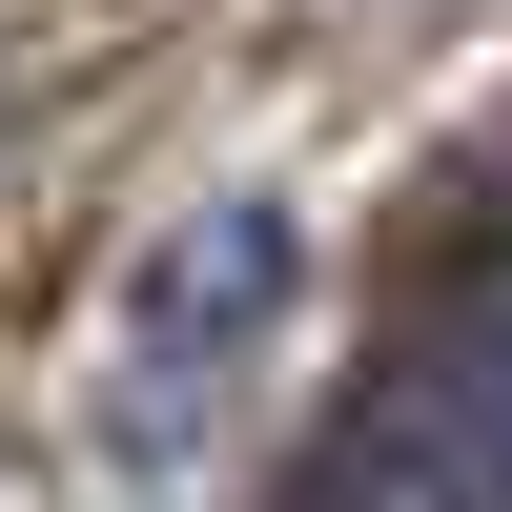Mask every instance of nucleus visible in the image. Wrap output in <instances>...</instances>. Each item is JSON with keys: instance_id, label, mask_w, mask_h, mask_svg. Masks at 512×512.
I'll return each instance as SVG.
<instances>
[{"instance_id": "obj_1", "label": "nucleus", "mask_w": 512, "mask_h": 512, "mask_svg": "<svg viewBox=\"0 0 512 512\" xmlns=\"http://www.w3.org/2000/svg\"><path fill=\"white\" fill-rule=\"evenodd\" d=\"M287 308H308V205H287V185H205L185 226L123 267V308H103V369H82L103 451H123V472H185V451L267 390Z\"/></svg>"}, {"instance_id": "obj_2", "label": "nucleus", "mask_w": 512, "mask_h": 512, "mask_svg": "<svg viewBox=\"0 0 512 512\" xmlns=\"http://www.w3.org/2000/svg\"><path fill=\"white\" fill-rule=\"evenodd\" d=\"M0 123H21V62H0Z\"/></svg>"}, {"instance_id": "obj_3", "label": "nucleus", "mask_w": 512, "mask_h": 512, "mask_svg": "<svg viewBox=\"0 0 512 512\" xmlns=\"http://www.w3.org/2000/svg\"><path fill=\"white\" fill-rule=\"evenodd\" d=\"M287 512H328V492H287Z\"/></svg>"}]
</instances>
